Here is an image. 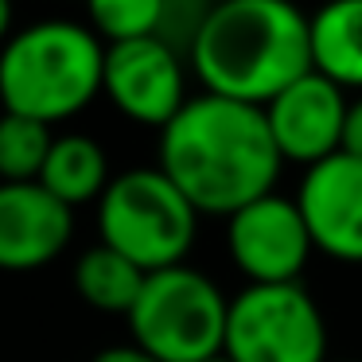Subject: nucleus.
I'll use <instances>...</instances> for the list:
<instances>
[{
  "instance_id": "nucleus-1",
  "label": "nucleus",
  "mask_w": 362,
  "mask_h": 362,
  "mask_svg": "<svg viewBox=\"0 0 362 362\" xmlns=\"http://www.w3.org/2000/svg\"><path fill=\"white\" fill-rule=\"evenodd\" d=\"M160 172L195 214L230 218L245 203L276 191L281 156L257 105L199 94L160 129Z\"/></svg>"
},
{
  "instance_id": "nucleus-2",
  "label": "nucleus",
  "mask_w": 362,
  "mask_h": 362,
  "mask_svg": "<svg viewBox=\"0 0 362 362\" xmlns=\"http://www.w3.org/2000/svg\"><path fill=\"white\" fill-rule=\"evenodd\" d=\"M187 63L203 94L261 110L312 71L308 16L292 0H211Z\"/></svg>"
},
{
  "instance_id": "nucleus-3",
  "label": "nucleus",
  "mask_w": 362,
  "mask_h": 362,
  "mask_svg": "<svg viewBox=\"0 0 362 362\" xmlns=\"http://www.w3.org/2000/svg\"><path fill=\"white\" fill-rule=\"evenodd\" d=\"M105 43L74 20H40L0 47V105L40 125L82 113L102 94Z\"/></svg>"
},
{
  "instance_id": "nucleus-4",
  "label": "nucleus",
  "mask_w": 362,
  "mask_h": 362,
  "mask_svg": "<svg viewBox=\"0 0 362 362\" xmlns=\"http://www.w3.org/2000/svg\"><path fill=\"white\" fill-rule=\"evenodd\" d=\"M102 245L117 250L141 273L183 265L199 234V214L160 168H129L98 199Z\"/></svg>"
},
{
  "instance_id": "nucleus-5",
  "label": "nucleus",
  "mask_w": 362,
  "mask_h": 362,
  "mask_svg": "<svg viewBox=\"0 0 362 362\" xmlns=\"http://www.w3.org/2000/svg\"><path fill=\"white\" fill-rule=\"evenodd\" d=\"M133 343L156 362H206L222 354L226 296L206 273L172 265L148 273L129 308Z\"/></svg>"
},
{
  "instance_id": "nucleus-6",
  "label": "nucleus",
  "mask_w": 362,
  "mask_h": 362,
  "mask_svg": "<svg viewBox=\"0 0 362 362\" xmlns=\"http://www.w3.org/2000/svg\"><path fill=\"white\" fill-rule=\"evenodd\" d=\"M230 362H327V323L304 284H245L226 300Z\"/></svg>"
},
{
  "instance_id": "nucleus-7",
  "label": "nucleus",
  "mask_w": 362,
  "mask_h": 362,
  "mask_svg": "<svg viewBox=\"0 0 362 362\" xmlns=\"http://www.w3.org/2000/svg\"><path fill=\"white\" fill-rule=\"evenodd\" d=\"M102 94L113 102V110L121 117L148 129H164L180 113V105L187 102L183 55L156 35L105 43Z\"/></svg>"
},
{
  "instance_id": "nucleus-8",
  "label": "nucleus",
  "mask_w": 362,
  "mask_h": 362,
  "mask_svg": "<svg viewBox=\"0 0 362 362\" xmlns=\"http://www.w3.org/2000/svg\"><path fill=\"white\" fill-rule=\"evenodd\" d=\"M226 250L245 284H296L312 257L296 199L269 191L234 211L226 218Z\"/></svg>"
},
{
  "instance_id": "nucleus-9",
  "label": "nucleus",
  "mask_w": 362,
  "mask_h": 362,
  "mask_svg": "<svg viewBox=\"0 0 362 362\" xmlns=\"http://www.w3.org/2000/svg\"><path fill=\"white\" fill-rule=\"evenodd\" d=\"M296 211L308 226L312 250L343 265H362V160L335 152L304 168Z\"/></svg>"
},
{
  "instance_id": "nucleus-10",
  "label": "nucleus",
  "mask_w": 362,
  "mask_h": 362,
  "mask_svg": "<svg viewBox=\"0 0 362 362\" xmlns=\"http://www.w3.org/2000/svg\"><path fill=\"white\" fill-rule=\"evenodd\" d=\"M261 113H265V125L281 164L312 168L339 152L346 94L339 86H331L327 78H320L315 71H308L304 78L284 86L269 105H261Z\"/></svg>"
},
{
  "instance_id": "nucleus-11",
  "label": "nucleus",
  "mask_w": 362,
  "mask_h": 362,
  "mask_svg": "<svg viewBox=\"0 0 362 362\" xmlns=\"http://www.w3.org/2000/svg\"><path fill=\"white\" fill-rule=\"evenodd\" d=\"M74 238V211L40 183H0V273H35Z\"/></svg>"
},
{
  "instance_id": "nucleus-12",
  "label": "nucleus",
  "mask_w": 362,
  "mask_h": 362,
  "mask_svg": "<svg viewBox=\"0 0 362 362\" xmlns=\"http://www.w3.org/2000/svg\"><path fill=\"white\" fill-rule=\"evenodd\" d=\"M312 71L331 86L362 90V0H323L308 16Z\"/></svg>"
},
{
  "instance_id": "nucleus-13",
  "label": "nucleus",
  "mask_w": 362,
  "mask_h": 362,
  "mask_svg": "<svg viewBox=\"0 0 362 362\" xmlns=\"http://www.w3.org/2000/svg\"><path fill=\"white\" fill-rule=\"evenodd\" d=\"M110 180L113 175H110V160H105L102 144L82 133H63L51 141V152L43 160V172L35 183L74 211V206L98 203Z\"/></svg>"
},
{
  "instance_id": "nucleus-14",
  "label": "nucleus",
  "mask_w": 362,
  "mask_h": 362,
  "mask_svg": "<svg viewBox=\"0 0 362 362\" xmlns=\"http://www.w3.org/2000/svg\"><path fill=\"white\" fill-rule=\"evenodd\" d=\"M144 276L148 273H141L133 261H125L117 250L98 242V245H90L78 257V265H74V292L82 296V304L98 308V312L129 315Z\"/></svg>"
},
{
  "instance_id": "nucleus-15",
  "label": "nucleus",
  "mask_w": 362,
  "mask_h": 362,
  "mask_svg": "<svg viewBox=\"0 0 362 362\" xmlns=\"http://www.w3.org/2000/svg\"><path fill=\"white\" fill-rule=\"evenodd\" d=\"M51 129L20 113H0V183H35L51 152Z\"/></svg>"
},
{
  "instance_id": "nucleus-16",
  "label": "nucleus",
  "mask_w": 362,
  "mask_h": 362,
  "mask_svg": "<svg viewBox=\"0 0 362 362\" xmlns=\"http://www.w3.org/2000/svg\"><path fill=\"white\" fill-rule=\"evenodd\" d=\"M168 0H86L90 12V32L105 43H125L156 35L164 20Z\"/></svg>"
},
{
  "instance_id": "nucleus-17",
  "label": "nucleus",
  "mask_w": 362,
  "mask_h": 362,
  "mask_svg": "<svg viewBox=\"0 0 362 362\" xmlns=\"http://www.w3.org/2000/svg\"><path fill=\"white\" fill-rule=\"evenodd\" d=\"M339 152H343V156L362 160V98L346 102V113H343V136H339Z\"/></svg>"
},
{
  "instance_id": "nucleus-18",
  "label": "nucleus",
  "mask_w": 362,
  "mask_h": 362,
  "mask_svg": "<svg viewBox=\"0 0 362 362\" xmlns=\"http://www.w3.org/2000/svg\"><path fill=\"white\" fill-rule=\"evenodd\" d=\"M94 362H156L148 351H141L136 343H113V346H102L94 354Z\"/></svg>"
},
{
  "instance_id": "nucleus-19",
  "label": "nucleus",
  "mask_w": 362,
  "mask_h": 362,
  "mask_svg": "<svg viewBox=\"0 0 362 362\" xmlns=\"http://www.w3.org/2000/svg\"><path fill=\"white\" fill-rule=\"evenodd\" d=\"M12 32V0H0V43Z\"/></svg>"
},
{
  "instance_id": "nucleus-20",
  "label": "nucleus",
  "mask_w": 362,
  "mask_h": 362,
  "mask_svg": "<svg viewBox=\"0 0 362 362\" xmlns=\"http://www.w3.org/2000/svg\"><path fill=\"white\" fill-rule=\"evenodd\" d=\"M206 362H230V358H226V354H214V358H206Z\"/></svg>"
},
{
  "instance_id": "nucleus-21",
  "label": "nucleus",
  "mask_w": 362,
  "mask_h": 362,
  "mask_svg": "<svg viewBox=\"0 0 362 362\" xmlns=\"http://www.w3.org/2000/svg\"><path fill=\"white\" fill-rule=\"evenodd\" d=\"M343 362H358V358H343Z\"/></svg>"
}]
</instances>
